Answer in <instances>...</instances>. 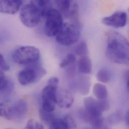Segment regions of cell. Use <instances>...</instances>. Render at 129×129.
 Masks as SVG:
<instances>
[{
    "label": "cell",
    "mask_w": 129,
    "mask_h": 129,
    "mask_svg": "<svg viewBox=\"0 0 129 129\" xmlns=\"http://www.w3.org/2000/svg\"><path fill=\"white\" fill-rule=\"evenodd\" d=\"M83 104L85 113L91 124L95 129H100L103 123V113L110 108L108 101L98 100L88 97L84 99Z\"/></svg>",
    "instance_id": "obj_2"
},
{
    "label": "cell",
    "mask_w": 129,
    "mask_h": 129,
    "mask_svg": "<svg viewBox=\"0 0 129 129\" xmlns=\"http://www.w3.org/2000/svg\"><path fill=\"white\" fill-rule=\"evenodd\" d=\"M41 17L38 8L31 2L24 5L20 11L19 18L21 22L29 28L37 26Z\"/></svg>",
    "instance_id": "obj_8"
},
{
    "label": "cell",
    "mask_w": 129,
    "mask_h": 129,
    "mask_svg": "<svg viewBox=\"0 0 129 129\" xmlns=\"http://www.w3.org/2000/svg\"><path fill=\"white\" fill-rule=\"evenodd\" d=\"M88 80L85 78H80L79 79L78 81V89L79 91L83 94H85V93L88 92V89L89 88V82H88Z\"/></svg>",
    "instance_id": "obj_22"
},
{
    "label": "cell",
    "mask_w": 129,
    "mask_h": 129,
    "mask_svg": "<svg viewBox=\"0 0 129 129\" xmlns=\"http://www.w3.org/2000/svg\"><path fill=\"white\" fill-rule=\"evenodd\" d=\"M38 9L42 17H46L48 12L52 8V2L50 1H31Z\"/></svg>",
    "instance_id": "obj_16"
},
{
    "label": "cell",
    "mask_w": 129,
    "mask_h": 129,
    "mask_svg": "<svg viewBox=\"0 0 129 129\" xmlns=\"http://www.w3.org/2000/svg\"></svg>",
    "instance_id": "obj_30"
},
{
    "label": "cell",
    "mask_w": 129,
    "mask_h": 129,
    "mask_svg": "<svg viewBox=\"0 0 129 129\" xmlns=\"http://www.w3.org/2000/svg\"><path fill=\"white\" fill-rule=\"evenodd\" d=\"M106 56L111 61L129 65V41L122 34L115 31L106 33Z\"/></svg>",
    "instance_id": "obj_1"
},
{
    "label": "cell",
    "mask_w": 129,
    "mask_h": 129,
    "mask_svg": "<svg viewBox=\"0 0 129 129\" xmlns=\"http://www.w3.org/2000/svg\"><path fill=\"white\" fill-rule=\"evenodd\" d=\"M75 60L76 55L74 53H69L62 60L60 64V66L61 68H64L69 65L73 63L75 61Z\"/></svg>",
    "instance_id": "obj_23"
},
{
    "label": "cell",
    "mask_w": 129,
    "mask_h": 129,
    "mask_svg": "<svg viewBox=\"0 0 129 129\" xmlns=\"http://www.w3.org/2000/svg\"><path fill=\"white\" fill-rule=\"evenodd\" d=\"M59 79L56 77H51L41 92V107L43 110L53 112L57 104V93Z\"/></svg>",
    "instance_id": "obj_3"
},
{
    "label": "cell",
    "mask_w": 129,
    "mask_h": 129,
    "mask_svg": "<svg viewBox=\"0 0 129 129\" xmlns=\"http://www.w3.org/2000/svg\"></svg>",
    "instance_id": "obj_31"
},
{
    "label": "cell",
    "mask_w": 129,
    "mask_h": 129,
    "mask_svg": "<svg viewBox=\"0 0 129 129\" xmlns=\"http://www.w3.org/2000/svg\"><path fill=\"white\" fill-rule=\"evenodd\" d=\"M0 67L2 71H8L10 69V66L5 60L2 54H0Z\"/></svg>",
    "instance_id": "obj_26"
},
{
    "label": "cell",
    "mask_w": 129,
    "mask_h": 129,
    "mask_svg": "<svg viewBox=\"0 0 129 129\" xmlns=\"http://www.w3.org/2000/svg\"><path fill=\"white\" fill-rule=\"evenodd\" d=\"M28 111V105L23 100H20L11 106L1 103V116L8 120H19L22 119Z\"/></svg>",
    "instance_id": "obj_4"
},
{
    "label": "cell",
    "mask_w": 129,
    "mask_h": 129,
    "mask_svg": "<svg viewBox=\"0 0 129 129\" xmlns=\"http://www.w3.org/2000/svg\"><path fill=\"white\" fill-rule=\"evenodd\" d=\"M22 1L20 0H2L0 2V11L2 13L14 15L20 9Z\"/></svg>",
    "instance_id": "obj_13"
},
{
    "label": "cell",
    "mask_w": 129,
    "mask_h": 129,
    "mask_svg": "<svg viewBox=\"0 0 129 129\" xmlns=\"http://www.w3.org/2000/svg\"><path fill=\"white\" fill-rule=\"evenodd\" d=\"M49 129H66L63 118H55L49 124Z\"/></svg>",
    "instance_id": "obj_21"
},
{
    "label": "cell",
    "mask_w": 129,
    "mask_h": 129,
    "mask_svg": "<svg viewBox=\"0 0 129 129\" xmlns=\"http://www.w3.org/2000/svg\"><path fill=\"white\" fill-rule=\"evenodd\" d=\"M39 116L40 120L44 123L49 124L53 119L55 115L53 112H49L40 108L39 110Z\"/></svg>",
    "instance_id": "obj_19"
},
{
    "label": "cell",
    "mask_w": 129,
    "mask_h": 129,
    "mask_svg": "<svg viewBox=\"0 0 129 129\" xmlns=\"http://www.w3.org/2000/svg\"><path fill=\"white\" fill-rule=\"evenodd\" d=\"M79 71L83 74H89L92 71V64L90 58L87 56L81 57L78 63Z\"/></svg>",
    "instance_id": "obj_15"
},
{
    "label": "cell",
    "mask_w": 129,
    "mask_h": 129,
    "mask_svg": "<svg viewBox=\"0 0 129 129\" xmlns=\"http://www.w3.org/2000/svg\"><path fill=\"white\" fill-rule=\"evenodd\" d=\"M23 129H44L43 126L36 120L31 119L28 121Z\"/></svg>",
    "instance_id": "obj_24"
},
{
    "label": "cell",
    "mask_w": 129,
    "mask_h": 129,
    "mask_svg": "<svg viewBox=\"0 0 129 129\" xmlns=\"http://www.w3.org/2000/svg\"><path fill=\"white\" fill-rule=\"evenodd\" d=\"M127 77V88L129 92V70H128L126 73Z\"/></svg>",
    "instance_id": "obj_28"
},
{
    "label": "cell",
    "mask_w": 129,
    "mask_h": 129,
    "mask_svg": "<svg viewBox=\"0 0 129 129\" xmlns=\"http://www.w3.org/2000/svg\"><path fill=\"white\" fill-rule=\"evenodd\" d=\"M94 96L98 100H106L109 95V92L106 86L100 83H95L92 89Z\"/></svg>",
    "instance_id": "obj_14"
},
{
    "label": "cell",
    "mask_w": 129,
    "mask_h": 129,
    "mask_svg": "<svg viewBox=\"0 0 129 129\" xmlns=\"http://www.w3.org/2000/svg\"><path fill=\"white\" fill-rule=\"evenodd\" d=\"M127 19L128 16L126 12L117 11L109 16L104 17L102 21L106 26L115 28H120L126 26Z\"/></svg>",
    "instance_id": "obj_11"
},
{
    "label": "cell",
    "mask_w": 129,
    "mask_h": 129,
    "mask_svg": "<svg viewBox=\"0 0 129 129\" xmlns=\"http://www.w3.org/2000/svg\"><path fill=\"white\" fill-rule=\"evenodd\" d=\"M55 37L56 41L62 45L70 46L74 44L80 37L79 25L65 23Z\"/></svg>",
    "instance_id": "obj_5"
},
{
    "label": "cell",
    "mask_w": 129,
    "mask_h": 129,
    "mask_svg": "<svg viewBox=\"0 0 129 129\" xmlns=\"http://www.w3.org/2000/svg\"><path fill=\"white\" fill-rule=\"evenodd\" d=\"M64 120L66 129H77L75 121L70 115H66L63 118Z\"/></svg>",
    "instance_id": "obj_25"
},
{
    "label": "cell",
    "mask_w": 129,
    "mask_h": 129,
    "mask_svg": "<svg viewBox=\"0 0 129 129\" xmlns=\"http://www.w3.org/2000/svg\"><path fill=\"white\" fill-rule=\"evenodd\" d=\"M111 72L107 69H101L96 74V78L98 81L103 83H108L111 79Z\"/></svg>",
    "instance_id": "obj_18"
},
{
    "label": "cell",
    "mask_w": 129,
    "mask_h": 129,
    "mask_svg": "<svg viewBox=\"0 0 129 129\" xmlns=\"http://www.w3.org/2000/svg\"><path fill=\"white\" fill-rule=\"evenodd\" d=\"M75 53L80 57L87 56L88 47L85 42L82 41L75 48Z\"/></svg>",
    "instance_id": "obj_20"
},
{
    "label": "cell",
    "mask_w": 129,
    "mask_h": 129,
    "mask_svg": "<svg viewBox=\"0 0 129 129\" xmlns=\"http://www.w3.org/2000/svg\"></svg>",
    "instance_id": "obj_29"
},
{
    "label": "cell",
    "mask_w": 129,
    "mask_h": 129,
    "mask_svg": "<svg viewBox=\"0 0 129 129\" xmlns=\"http://www.w3.org/2000/svg\"><path fill=\"white\" fill-rule=\"evenodd\" d=\"M11 84L8 79L6 77L3 71L1 70L0 76V90L2 93H9L11 91Z\"/></svg>",
    "instance_id": "obj_17"
},
{
    "label": "cell",
    "mask_w": 129,
    "mask_h": 129,
    "mask_svg": "<svg viewBox=\"0 0 129 129\" xmlns=\"http://www.w3.org/2000/svg\"><path fill=\"white\" fill-rule=\"evenodd\" d=\"M125 123L127 125V126L129 128V110L126 113L125 115Z\"/></svg>",
    "instance_id": "obj_27"
},
{
    "label": "cell",
    "mask_w": 129,
    "mask_h": 129,
    "mask_svg": "<svg viewBox=\"0 0 129 129\" xmlns=\"http://www.w3.org/2000/svg\"><path fill=\"white\" fill-rule=\"evenodd\" d=\"M58 11L65 17L71 21V23L79 24V10L78 3L75 1H55Z\"/></svg>",
    "instance_id": "obj_10"
},
{
    "label": "cell",
    "mask_w": 129,
    "mask_h": 129,
    "mask_svg": "<svg viewBox=\"0 0 129 129\" xmlns=\"http://www.w3.org/2000/svg\"><path fill=\"white\" fill-rule=\"evenodd\" d=\"M47 73L42 66L36 65L21 70L18 75L19 82L22 85H27L39 81Z\"/></svg>",
    "instance_id": "obj_7"
},
{
    "label": "cell",
    "mask_w": 129,
    "mask_h": 129,
    "mask_svg": "<svg viewBox=\"0 0 129 129\" xmlns=\"http://www.w3.org/2000/svg\"><path fill=\"white\" fill-rule=\"evenodd\" d=\"M45 18V34L48 37L56 36L64 24L62 14L58 10L52 8Z\"/></svg>",
    "instance_id": "obj_9"
},
{
    "label": "cell",
    "mask_w": 129,
    "mask_h": 129,
    "mask_svg": "<svg viewBox=\"0 0 129 129\" xmlns=\"http://www.w3.org/2000/svg\"><path fill=\"white\" fill-rule=\"evenodd\" d=\"M74 98L72 93L67 89L58 90L57 93V105L61 108H69L73 104Z\"/></svg>",
    "instance_id": "obj_12"
},
{
    "label": "cell",
    "mask_w": 129,
    "mask_h": 129,
    "mask_svg": "<svg viewBox=\"0 0 129 129\" xmlns=\"http://www.w3.org/2000/svg\"><path fill=\"white\" fill-rule=\"evenodd\" d=\"M40 58V51L36 47L31 46H22L16 49L12 55L13 61L19 64H32Z\"/></svg>",
    "instance_id": "obj_6"
}]
</instances>
